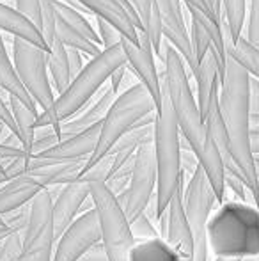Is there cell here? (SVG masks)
Listing matches in <instances>:
<instances>
[{
	"mask_svg": "<svg viewBox=\"0 0 259 261\" xmlns=\"http://www.w3.org/2000/svg\"><path fill=\"white\" fill-rule=\"evenodd\" d=\"M181 2H183L187 7H194V9L200 11V13H203L204 16L210 18V20H213V21H217V23H220V21L217 20V16L213 14V11L210 9V6L206 4V0H181Z\"/></svg>",
	"mask_w": 259,
	"mask_h": 261,
	"instance_id": "obj_42",
	"label": "cell"
},
{
	"mask_svg": "<svg viewBox=\"0 0 259 261\" xmlns=\"http://www.w3.org/2000/svg\"><path fill=\"white\" fill-rule=\"evenodd\" d=\"M96 21H98V36H100V39H101L103 50L112 48V46L121 43V32H119L114 25H110L107 20L98 18V16H96Z\"/></svg>",
	"mask_w": 259,
	"mask_h": 261,
	"instance_id": "obj_36",
	"label": "cell"
},
{
	"mask_svg": "<svg viewBox=\"0 0 259 261\" xmlns=\"http://www.w3.org/2000/svg\"><path fill=\"white\" fill-rule=\"evenodd\" d=\"M0 123H2L4 126H6L7 130L11 132V134H14L18 139H20V132H18L16 121H14L13 112H11V109H9V105H7V101L4 100L2 93H0Z\"/></svg>",
	"mask_w": 259,
	"mask_h": 261,
	"instance_id": "obj_38",
	"label": "cell"
},
{
	"mask_svg": "<svg viewBox=\"0 0 259 261\" xmlns=\"http://www.w3.org/2000/svg\"><path fill=\"white\" fill-rule=\"evenodd\" d=\"M153 112H156V105L153 101L149 91L144 87V84L137 82L133 86H130L128 89L123 91V93H119L114 105L110 107L103 123H101L100 139H98L96 149L89 156V160L85 162L80 176L85 174L96 164H100L105 156H108V153L118 144L119 139L128 134L138 121L144 119L146 116H149Z\"/></svg>",
	"mask_w": 259,
	"mask_h": 261,
	"instance_id": "obj_6",
	"label": "cell"
},
{
	"mask_svg": "<svg viewBox=\"0 0 259 261\" xmlns=\"http://www.w3.org/2000/svg\"><path fill=\"white\" fill-rule=\"evenodd\" d=\"M126 64L128 62H126V55L121 48V43L112 48H105L98 57L91 59L85 68L82 69V73L73 79L68 89L55 98L53 105L48 110L39 112L38 119H36V130L53 128L59 135L61 124L85 110L91 105L94 94L105 86L112 73Z\"/></svg>",
	"mask_w": 259,
	"mask_h": 261,
	"instance_id": "obj_3",
	"label": "cell"
},
{
	"mask_svg": "<svg viewBox=\"0 0 259 261\" xmlns=\"http://www.w3.org/2000/svg\"><path fill=\"white\" fill-rule=\"evenodd\" d=\"M156 181H158V172H156L155 137H151L142 142L135 153L133 172L128 189L116 196L128 220H133L148 210L149 203L156 197Z\"/></svg>",
	"mask_w": 259,
	"mask_h": 261,
	"instance_id": "obj_9",
	"label": "cell"
},
{
	"mask_svg": "<svg viewBox=\"0 0 259 261\" xmlns=\"http://www.w3.org/2000/svg\"><path fill=\"white\" fill-rule=\"evenodd\" d=\"M6 101H7V105H9L11 112H13L18 132H20L21 149H23L28 156H32L31 151H32V144H34V139H36V119H38L39 112L28 109L27 105L21 103L18 98L11 96V94H7Z\"/></svg>",
	"mask_w": 259,
	"mask_h": 261,
	"instance_id": "obj_24",
	"label": "cell"
},
{
	"mask_svg": "<svg viewBox=\"0 0 259 261\" xmlns=\"http://www.w3.org/2000/svg\"><path fill=\"white\" fill-rule=\"evenodd\" d=\"M87 199H91L89 183L75 181L61 187L59 194L53 199V231H55V238H59L75 222Z\"/></svg>",
	"mask_w": 259,
	"mask_h": 261,
	"instance_id": "obj_16",
	"label": "cell"
},
{
	"mask_svg": "<svg viewBox=\"0 0 259 261\" xmlns=\"http://www.w3.org/2000/svg\"><path fill=\"white\" fill-rule=\"evenodd\" d=\"M59 142H61V137L57 135V132L53 130V128H41V130H36V139H34V144H32L31 155L32 156L39 155V153L53 148V146L59 144Z\"/></svg>",
	"mask_w": 259,
	"mask_h": 261,
	"instance_id": "obj_33",
	"label": "cell"
},
{
	"mask_svg": "<svg viewBox=\"0 0 259 261\" xmlns=\"http://www.w3.org/2000/svg\"><path fill=\"white\" fill-rule=\"evenodd\" d=\"M185 187L181 183L180 190L170 199L167 212L160 217V231L162 237L183 261H194V237H192L190 226H188L187 213L183 204Z\"/></svg>",
	"mask_w": 259,
	"mask_h": 261,
	"instance_id": "obj_14",
	"label": "cell"
},
{
	"mask_svg": "<svg viewBox=\"0 0 259 261\" xmlns=\"http://www.w3.org/2000/svg\"><path fill=\"white\" fill-rule=\"evenodd\" d=\"M130 227H131V233H133V237H135V242L160 238L155 229V226H153L151 217H149L146 212L140 213V215H137L133 220H130Z\"/></svg>",
	"mask_w": 259,
	"mask_h": 261,
	"instance_id": "obj_31",
	"label": "cell"
},
{
	"mask_svg": "<svg viewBox=\"0 0 259 261\" xmlns=\"http://www.w3.org/2000/svg\"><path fill=\"white\" fill-rule=\"evenodd\" d=\"M128 66V64H126ZM126 66H121L119 69H116L114 73L110 75V79H108V86L112 87V91H114L116 94H119V89H121L123 82H125V76H126Z\"/></svg>",
	"mask_w": 259,
	"mask_h": 261,
	"instance_id": "obj_43",
	"label": "cell"
},
{
	"mask_svg": "<svg viewBox=\"0 0 259 261\" xmlns=\"http://www.w3.org/2000/svg\"><path fill=\"white\" fill-rule=\"evenodd\" d=\"M68 48V46H66ZM68 62H69V71H71V76H78L82 73V69L85 68L83 66V61H82V52L75 48H68Z\"/></svg>",
	"mask_w": 259,
	"mask_h": 261,
	"instance_id": "obj_39",
	"label": "cell"
},
{
	"mask_svg": "<svg viewBox=\"0 0 259 261\" xmlns=\"http://www.w3.org/2000/svg\"><path fill=\"white\" fill-rule=\"evenodd\" d=\"M121 48L126 55V62H128L131 71L149 91L156 105V112H158L162 109V84H160V73L156 69L149 38L144 32H138V43H133L128 38L121 36Z\"/></svg>",
	"mask_w": 259,
	"mask_h": 261,
	"instance_id": "obj_13",
	"label": "cell"
},
{
	"mask_svg": "<svg viewBox=\"0 0 259 261\" xmlns=\"http://www.w3.org/2000/svg\"><path fill=\"white\" fill-rule=\"evenodd\" d=\"M13 61L18 79L28 91L38 109L48 110L55 101L48 79V54L20 38H13Z\"/></svg>",
	"mask_w": 259,
	"mask_h": 261,
	"instance_id": "obj_10",
	"label": "cell"
},
{
	"mask_svg": "<svg viewBox=\"0 0 259 261\" xmlns=\"http://www.w3.org/2000/svg\"><path fill=\"white\" fill-rule=\"evenodd\" d=\"M220 27H222V34H224L225 55H229V57H233L236 62H240V64L247 69V73H249L250 76L259 80V48L250 45L243 34L238 41L233 43L231 31H229V25L224 18V13H222V16H220Z\"/></svg>",
	"mask_w": 259,
	"mask_h": 261,
	"instance_id": "obj_22",
	"label": "cell"
},
{
	"mask_svg": "<svg viewBox=\"0 0 259 261\" xmlns=\"http://www.w3.org/2000/svg\"><path fill=\"white\" fill-rule=\"evenodd\" d=\"M57 36H59V39L63 41L64 46L78 50V52H82L83 55H89L91 59L98 57V55L103 52V50L100 48V45H96V43H93L91 39H87L85 36L76 32L75 29H71L68 23L59 20V16H57Z\"/></svg>",
	"mask_w": 259,
	"mask_h": 261,
	"instance_id": "obj_27",
	"label": "cell"
},
{
	"mask_svg": "<svg viewBox=\"0 0 259 261\" xmlns=\"http://www.w3.org/2000/svg\"><path fill=\"white\" fill-rule=\"evenodd\" d=\"M100 130H101V123L94 124V126H91L89 130L82 132V134L63 139V141L53 146V148L36 155V158L53 162V164H68V162L89 160V156L93 155L94 149H96L98 139H100Z\"/></svg>",
	"mask_w": 259,
	"mask_h": 261,
	"instance_id": "obj_17",
	"label": "cell"
},
{
	"mask_svg": "<svg viewBox=\"0 0 259 261\" xmlns=\"http://www.w3.org/2000/svg\"><path fill=\"white\" fill-rule=\"evenodd\" d=\"M91 201L96 210L101 231V244L110 261H128L130 251L135 245L130 220L125 210L105 183H89Z\"/></svg>",
	"mask_w": 259,
	"mask_h": 261,
	"instance_id": "obj_7",
	"label": "cell"
},
{
	"mask_svg": "<svg viewBox=\"0 0 259 261\" xmlns=\"http://www.w3.org/2000/svg\"><path fill=\"white\" fill-rule=\"evenodd\" d=\"M41 190H45V185L34 176H21L2 185L0 187V217L9 215L31 204Z\"/></svg>",
	"mask_w": 259,
	"mask_h": 261,
	"instance_id": "obj_19",
	"label": "cell"
},
{
	"mask_svg": "<svg viewBox=\"0 0 259 261\" xmlns=\"http://www.w3.org/2000/svg\"><path fill=\"white\" fill-rule=\"evenodd\" d=\"M215 203H217V196H215L203 167L199 165L192 178L188 179L183 192L185 213H187L188 226H190L192 237H194V261H208L210 258L206 233Z\"/></svg>",
	"mask_w": 259,
	"mask_h": 261,
	"instance_id": "obj_8",
	"label": "cell"
},
{
	"mask_svg": "<svg viewBox=\"0 0 259 261\" xmlns=\"http://www.w3.org/2000/svg\"><path fill=\"white\" fill-rule=\"evenodd\" d=\"M245 31L247 41L259 48V0H249V16H247Z\"/></svg>",
	"mask_w": 259,
	"mask_h": 261,
	"instance_id": "obj_34",
	"label": "cell"
},
{
	"mask_svg": "<svg viewBox=\"0 0 259 261\" xmlns=\"http://www.w3.org/2000/svg\"><path fill=\"white\" fill-rule=\"evenodd\" d=\"M242 261H259V256H250V258H245Z\"/></svg>",
	"mask_w": 259,
	"mask_h": 261,
	"instance_id": "obj_48",
	"label": "cell"
},
{
	"mask_svg": "<svg viewBox=\"0 0 259 261\" xmlns=\"http://www.w3.org/2000/svg\"><path fill=\"white\" fill-rule=\"evenodd\" d=\"M249 103L250 114H259V80L250 76L249 82Z\"/></svg>",
	"mask_w": 259,
	"mask_h": 261,
	"instance_id": "obj_41",
	"label": "cell"
},
{
	"mask_svg": "<svg viewBox=\"0 0 259 261\" xmlns=\"http://www.w3.org/2000/svg\"><path fill=\"white\" fill-rule=\"evenodd\" d=\"M222 11L224 18L231 31L233 43H236L243 34L247 16V0H222Z\"/></svg>",
	"mask_w": 259,
	"mask_h": 261,
	"instance_id": "obj_29",
	"label": "cell"
},
{
	"mask_svg": "<svg viewBox=\"0 0 259 261\" xmlns=\"http://www.w3.org/2000/svg\"><path fill=\"white\" fill-rule=\"evenodd\" d=\"M116 98H118V94L112 91V87L110 86L105 87V89L101 91V96L98 98V101L91 103L76 117H73V119H69L61 124V128H59L61 141H63V139H68V137H73V135L82 134V132L89 130V128L94 126V124L103 123L105 116L108 114L110 107L114 105Z\"/></svg>",
	"mask_w": 259,
	"mask_h": 261,
	"instance_id": "obj_18",
	"label": "cell"
},
{
	"mask_svg": "<svg viewBox=\"0 0 259 261\" xmlns=\"http://www.w3.org/2000/svg\"><path fill=\"white\" fill-rule=\"evenodd\" d=\"M101 242V231L94 206L85 210L57 238L52 261H80L87 249Z\"/></svg>",
	"mask_w": 259,
	"mask_h": 261,
	"instance_id": "obj_12",
	"label": "cell"
},
{
	"mask_svg": "<svg viewBox=\"0 0 259 261\" xmlns=\"http://www.w3.org/2000/svg\"><path fill=\"white\" fill-rule=\"evenodd\" d=\"M128 261H183L163 238L138 240L131 247Z\"/></svg>",
	"mask_w": 259,
	"mask_h": 261,
	"instance_id": "obj_25",
	"label": "cell"
},
{
	"mask_svg": "<svg viewBox=\"0 0 259 261\" xmlns=\"http://www.w3.org/2000/svg\"><path fill=\"white\" fill-rule=\"evenodd\" d=\"M13 233H16V231H13L11 227H7L6 222H4V219L0 217V244H2V242L6 240L9 234H13Z\"/></svg>",
	"mask_w": 259,
	"mask_h": 261,
	"instance_id": "obj_45",
	"label": "cell"
},
{
	"mask_svg": "<svg viewBox=\"0 0 259 261\" xmlns=\"http://www.w3.org/2000/svg\"><path fill=\"white\" fill-rule=\"evenodd\" d=\"M206 234L215 258L259 256V208L235 199L225 201L211 215Z\"/></svg>",
	"mask_w": 259,
	"mask_h": 261,
	"instance_id": "obj_4",
	"label": "cell"
},
{
	"mask_svg": "<svg viewBox=\"0 0 259 261\" xmlns=\"http://www.w3.org/2000/svg\"><path fill=\"white\" fill-rule=\"evenodd\" d=\"M250 148L254 156H259V132H250Z\"/></svg>",
	"mask_w": 259,
	"mask_h": 261,
	"instance_id": "obj_44",
	"label": "cell"
},
{
	"mask_svg": "<svg viewBox=\"0 0 259 261\" xmlns=\"http://www.w3.org/2000/svg\"><path fill=\"white\" fill-rule=\"evenodd\" d=\"M16 11L20 14H23L28 21H32L41 31L43 27L41 0H16Z\"/></svg>",
	"mask_w": 259,
	"mask_h": 261,
	"instance_id": "obj_35",
	"label": "cell"
},
{
	"mask_svg": "<svg viewBox=\"0 0 259 261\" xmlns=\"http://www.w3.org/2000/svg\"><path fill=\"white\" fill-rule=\"evenodd\" d=\"M250 75L233 57L225 59V76L220 84V114L229 137V148L235 164L242 171L254 204L259 208V178L256 160L250 148Z\"/></svg>",
	"mask_w": 259,
	"mask_h": 261,
	"instance_id": "obj_2",
	"label": "cell"
},
{
	"mask_svg": "<svg viewBox=\"0 0 259 261\" xmlns=\"http://www.w3.org/2000/svg\"><path fill=\"white\" fill-rule=\"evenodd\" d=\"M85 9H89L94 16L103 18L110 25H114L121 36L128 38L130 41L138 43V29L130 14L123 9L118 0H78Z\"/></svg>",
	"mask_w": 259,
	"mask_h": 261,
	"instance_id": "obj_20",
	"label": "cell"
},
{
	"mask_svg": "<svg viewBox=\"0 0 259 261\" xmlns=\"http://www.w3.org/2000/svg\"><path fill=\"white\" fill-rule=\"evenodd\" d=\"M128 2L135 9V13H137L138 20H140V23H142V31H144V27L148 25L151 14L158 9V4H156V0H128Z\"/></svg>",
	"mask_w": 259,
	"mask_h": 261,
	"instance_id": "obj_37",
	"label": "cell"
},
{
	"mask_svg": "<svg viewBox=\"0 0 259 261\" xmlns=\"http://www.w3.org/2000/svg\"><path fill=\"white\" fill-rule=\"evenodd\" d=\"M163 54V79H165L167 93L170 105L174 109L180 126V134L192 151L195 153L199 165L203 167L215 196L217 203H225V169L222 164L220 153L211 139L203 116H200L197 98L192 93L188 80L187 66L178 50L169 41L162 43Z\"/></svg>",
	"mask_w": 259,
	"mask_h": 261,
	"instance_id": "obj_1",
	"label": "cell"
},
{
	"mask_svg": "<svg viewBox=\"0 0 259 261\" xmlns=\"http://www.w3.org/2000/svg\"><path fill=\"white\" fill-rule=\"evenodd\" d=\"M206 4L210 6V9H211V4H213V0H206ZM211 11H213V9H211Z\"/></svg>",
	"mask_w": 259,
	"mask_h": 261,
	"instance_id": "obj_49",
	"label": "cell"
},
{
	"mask_svg": "<svg viewBox=\"0 0 259 261\" xmlns=\"http://www.w3.org/2000/svg\"><path fill=\"white\" fill-rule=\"evenodd\" d=\"M41 14H43L41 34L50 48L53 45V41L59 38L57 36V9L53 0H41Z\"/></svg>",
	"mask_w": 259,
	"mask_h": 261,
	"instance_id": "obj_30",
	"label": "cell"
},
{
	"mask_svg": "<svg viewBox=\"0 0 259 261\" xmlns=\"http://www.w3.org/2000/svg\"><path fill=\"white\" fill-rule=\"evenodd\" d=\"M23 252V234L13 233L0 244V261H20Z\"/></svg>",
	"mask_w": 259,
	"mask_h": 261,
	"instance_id": "obj_32",
	"label": "cell"
},
{
	"mask_svg": "<svg viewBox=\"0 0 259 261\" xmlns=\"http://www.w3.org/2000/svg\"><path fill=\"white\" fill-rule=\"evenodd\" d=\"M254 160H256V174L259 178V156H254Z\"/></svg>",
	"mask_w": 259,
	"mask_h": 261,
	"instance_id": "obj_47",
	"label": "cell"
},
{
	"mask_svg": "<svg viewBox=\"0 0 259 261\" xmlns=\"http://www.w3.org/2000/svg\"><path fill=\"white\" fill-rule=\"evenodd\" d=\"M162 84V109L156 112L155 121V155H156V220L167 212L170 199L183 183L181 171V134L174 109L167 93L163 69L160 75Z\"/></svg>",
	"mask_w": 259,
	"mask_h": 261,
	"instance_id": "obj_5",
	"label": "cell"
},
{
	"mask_svg": "<svg viewBox=\"0 0 259 261\" xmlns=\"http://www.w3.org/2000/svg\"><path fill=\"white\" fill-rule=\"evenodd\" d=\"M53 4H55L57 16H59V20H63L64 23H68L69 27L75 29V31L80 32L82 36H85V38L91 39L93 43L101 45V39H100V36H98V31H94V27L91 25V21L87 20L82 13L75 11L73 7L66 6V4H63L61 0H53Z\"/></svg>",
	"mask_w": 259,
	"mask_h": 261,
	"instance_id": "obj_28",
	"label": "cell"
},
{
	"mask_svg": "<svg viewBox=\"0 0 259 261\" xmlns=\"http://www.w3.org/2000/svg\"><path fill=\"white\" fill-rule=\"evenodd\" d=\"M48 73L53 79V89L59 94H63L73 82L71 71H69V62H68V48L63 45L59 38L53 41L50 46L48 54Z\"/></svg>",
	"mask_w": 259,
	"mask_h": 261,
	"instance_id": "obj_26",
	"label": "cell"
},
{
	"mask_svg": "<svg viewBox=\"0 0 259 261\" xmlns=\"http://www.w3.org/2000/svg\"><path fill=\"white\" fill-rule=\"evenodd\" d=\"M55 242L53 199L48 189H45L31 203V217L23 234V252L20 261H52Z\"/></svg>",
	"mask_w": 259,
	"mask_h": 261,
	"instance_id": "obj_11",
	"label": "cell"
},
{
	"mask_svg": "<svg viewBox=\"0 0 259 261\" xmlns=\"http://www.w3.org/2000/svg\"><path fill=\"white\" fill-rule=\"evenodd\" d=\"M80 261H110V259H108V254H107V251H105L103 244L98 242L93 247L87 249V252L80 258Z\"/></svg>",
	"mask_w": 259,
	"mask_h": 261,
	"instance_id": "obj_40",
	"label": "cell"
},
{
	"mask_svg": "<svg viewBox=\"0 0 259 261\" xmlns=\"http://www.w3.org/2000/svg\"><path fill=\"white\" fill-rule=\"evenodd\" d=\"M252 132H259V128H257V130H252Z\"/></svg>",
	"mask_w": 259,
	"mask_h": 261,
	"instance_id": "obj_50",
	"label": "cell"
},
{
	"mask_svg": "<svg viewBox=\"0 0 259 261\" xmlns=\"http://www.w3.org/2000/svg\"><path fill=\"white\" fill-rule=\"evenodd\" d=\"M0 89H4L7 94H11V96L18 98V100H20L21 103L27 105L28 109L39 112L36 101L32 100L28 91L25 89L21 80L18 79V73H16V69H14V64H13V61H11L9 54H7L6 41H4V38H2V32H0Z\"/></svg>",
	"mask_w": 259,
	"mask_h": 261,
	"instance_id": "obj_23",
	"label": "cell"
},
{
	"mask_svg": "<svg viewBox=\"0 0 259 261\" xmlns=\"http://www.w3.org/2000/svg\"><path fill=\"white\" fill-rule=\"evenodd\" d=\"M156 4H158L160 16H162L163 38L178 50V54L183 57L190 73L195 76L199 66L195 62L194 52H192L190 32H188L187 25H185V4L181 0H156Z\"/></svg>",
	"mask_w": 259,
	"mask_h": 261,
	"instance_id": "obj_15",
	"label": "cell"
},
{
	"mask_svg": "<svg viewBox=\"0 0 259 261\" xmlns=\"http://www.w3.org/2000/svg\"><path fill=\"white\" fill-rule=\"evenodd\" d=\"M215 261H242V259H235V258H215Z\"/></svg>",
	"mask_w": 259,
	"mask_h": 261,
	"instance_id": "obj_46",
	"label": "cell"
},
{
	"mask_svg": "<svg viewBox=\"0 0 259 261\" xmlns=\"http://www.w3.org/2000/svg\"><path fill=\"white\" fill-rule=\"evenodd\" d=\"M0 32H7V34H11V38H20L50 54V48L43 38L41 31L32 21H28L23 14H20L16 9L2 2H0Z\"/></svg>",
	"mask_w": 259,
	"mask_h": 261,
	"instance_id": "obj_21",
	"label": "cell"
}]
</instances>
